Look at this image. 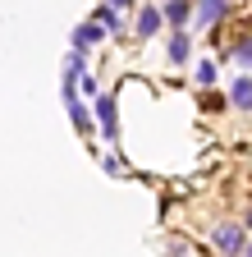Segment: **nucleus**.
<instances>
[{
	"label": "nucleus",
	"instance_id": "obj_1",
	"mask_svg": "<svg viewBox=\"0 0 252 257\" xmlns=\"http://www.w3.org/2000/svg\"><path fill=\"white\" fill-rule=\"evenodd\" d=\"M211 239H215L220 257H243V252H247V243H252V239H247V225H243V220H220Z\"/></svg>",
	"mask_w": 252,
	"mask_h": 257
},
{
	"label": "nucleus",
	"instance_id": "obj_2",
	"mask_svg": "<svg viewBox=\"0 0 252 257\" xmlns=\"http://www.w3.org/2000/svg\"><path fill=\"white\" fill-rule=\"evenodd\" d=\"M101 37H106V28H101L97 19H83V23L74 28V37H69V51H83V55H87V51L97 46Z\"/></svg>",
	"mask_w": 252,
	"mask_h": 257
},
{
	"label": "nucleus",
	"instance_id": "obj_3",
	"mask_svg": "<svg viewBox=\"0 0 252 257\" xmlns=\"http://www.w3.org/2000/svg\"><path fill=\"white\" fill-rule=\"evenodd\" d=\"M92 106H97V124H101V134H106V138H119V110H115V96L101 92Z\"/></svg>",
	"mask_w": 252,
	"mask_h": 257
},
{
	"label": "nucleus",
	"instance_id": "obj_4",
	"mask_svg": "<svg viewBox=\"0 0 252 257\" xmlns=\"http://www.w3.org/2000/svg\"><path fill=\"white\" fill-rule=\"evenodd\" d=\"M165 23L170 28H188V23H193L197 19V0H165Z\"/></svg>",
	"mask_w": 252,
	"mask_h": 257
},
{
	"label": "nucleus",
	"instance_id": "obj_5",
	"mask_svg": "<svg viewBox=\"0 0 252 257\" xmlns=\"http://www.w3.org/2000/svg\"><path fill=\"white\" fill-rule=\"evenodd\" d=\"M161 23H165V10H161V5H142V10H138V32H133V37H138V42L156 37Z\"/></svg>",
	"mask_w": 252,
	"mask_h": 257
},
{
	"label": "nucleus",
	"instance_id": "obj_6",
	"mask_svg": "<svg viewBox=\"0 0 252 257\" xmlns=\"http://www.w3.org/2000/svg\"><path fill=\"white\" fill-rule=\"evenodd\" d=\"M165 55H170V64H188V55H193V37H188V28H174L170 32Z\"/></svg>",
	"mask_w": 252,
	"mask_h": 257
},
{
	"label": "nucleus",
	"instance_id": "obj_7",
	"mask_svg": "<svg viewBox=\"0 0 252 257\" xmlns=\"http://www.w3.org/2000/svg\"><path fill=\"white\" fill-rule=\"evenodd\" d=\"M225 10H229V0H197V28H215L220 19H225Z\"/></svg>",
	"mask_w": 252,
	"mask_h": 257
},
{
	"label": "nucleus",
	"instance_id": "obj_8",
	"mask_svg": "<svg viewBox=\"0 0 252 257\" xmlns=\"http://www.w3.org/2000/svg\"><path fill=\"white\" fill-rule=\"evenodd\" d=\"M92 19H97V23L110 32V37H124V19H119V10H115V5H106V0H101V5L92 10Z\"/></svg>",
	"mask_w": 252,
	"mask_h": 257
},
{
	"label": "nucleus",
	"instance_id": "obj_9",
	"mask_svg": "<svg viewBox=\"0 0 252 257\" xmlns=\"http://www.w3.org/2000/svg\"><path fill=\"white\" fill-rule=\"evenodd\" d=\"M229 101H234L238 110H247V115H252V78H247V74H238V78L229 83Z\"/></svg>",
	"mask_w": 252,
	"mask_h": 257
},
{
	"label": "nucleus",
	"instance_id": "obj_10",
	"mask_svg": "<svg viewBox=\"0 0 252 257\" xmlns=\"http://www.w3.org/2000/svg\"><path fill=\"white\" fill-rule=\"evenodd\" d=\"M229 55H234L238 69H252V37H238V42L229 46Z\"/></svg>",
	"mask_w": 252,
	"mask_h": 257
},
{
	"label": "nucleus",
	"instance_id": "obj_11",
	"mask_svg": "<svg viewBox=\"0 0 252 257\" xmlns=\"http://www.w3.org/2000/svg\"><path fill=\"white\" fill-rule=\"evenodd\" d=\"M193 78H197V87H215V78H220V74H215V64H211V60H197Z\"/></svg>",
	"mask_w": 252,
	"mask_h": 257
},
{
	"label": "nucleus",
	"instance_id": "obj_12",
	"mask_svg": "<svg viewBox=\"0 0 252 257\" xmlns=\"http://www.w3.org/2000/svg\"><path fill=\"white\" fill-rule=\"evenodd\" d=\"M106 5H115V10H133V0H106Z\"/></svg>",
	"mask_w": 252,
	"mask_h": 257
},
{
	"label": "nucleus",
	"instance_id": "obj_13",
	"mask_svg": "<svg viewBox=\"0 0 252 257\" xmlns=\"http://www.w3.org/2000/svg\"><path fill=\"white\" fill-rule=\"evenodd\" d=\"M243 225H247V230H252V207H247V211H243Z\"/></svg>",
	"mask_w": 252,
	"mask_h": 257
},
{
	"label": "nucleus",
	"instance_id": "obj_14",
	"mask_svg": "<svg viewBox=\"0 0 252 257\" xmlns=\"http://www.w3.org/2000/svg\"><path fill=\"white\" fill-rule=\"evenodd\" d=\"M243 257H252V243H247V252H243Z\"/></svg>",
	"mask_w": 252,
	"mask_h": 257
}]
</instances>
